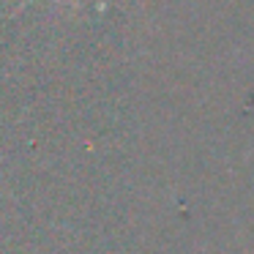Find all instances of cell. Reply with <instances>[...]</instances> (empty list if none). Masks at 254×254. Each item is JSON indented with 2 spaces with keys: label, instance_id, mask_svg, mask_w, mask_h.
Returning a JSON list of instances; mask_svg holds the SVG:
<instances>
[{
  "label": "cell",
  "instance_id": "cell-1",
  "mask_svg": "<svg viewBox=\"0 0 254 254\" xmlns=\"http://www.w3.org/2000/svg\"><path fill=\"white\" fill-rule=\"evenodd\" d=\"M28 3H30V0H28ZM68 3H77V0H68Z\"/></svg>",
  "mask_w": 254,
  "mask_h": 254
}]
</instances>
